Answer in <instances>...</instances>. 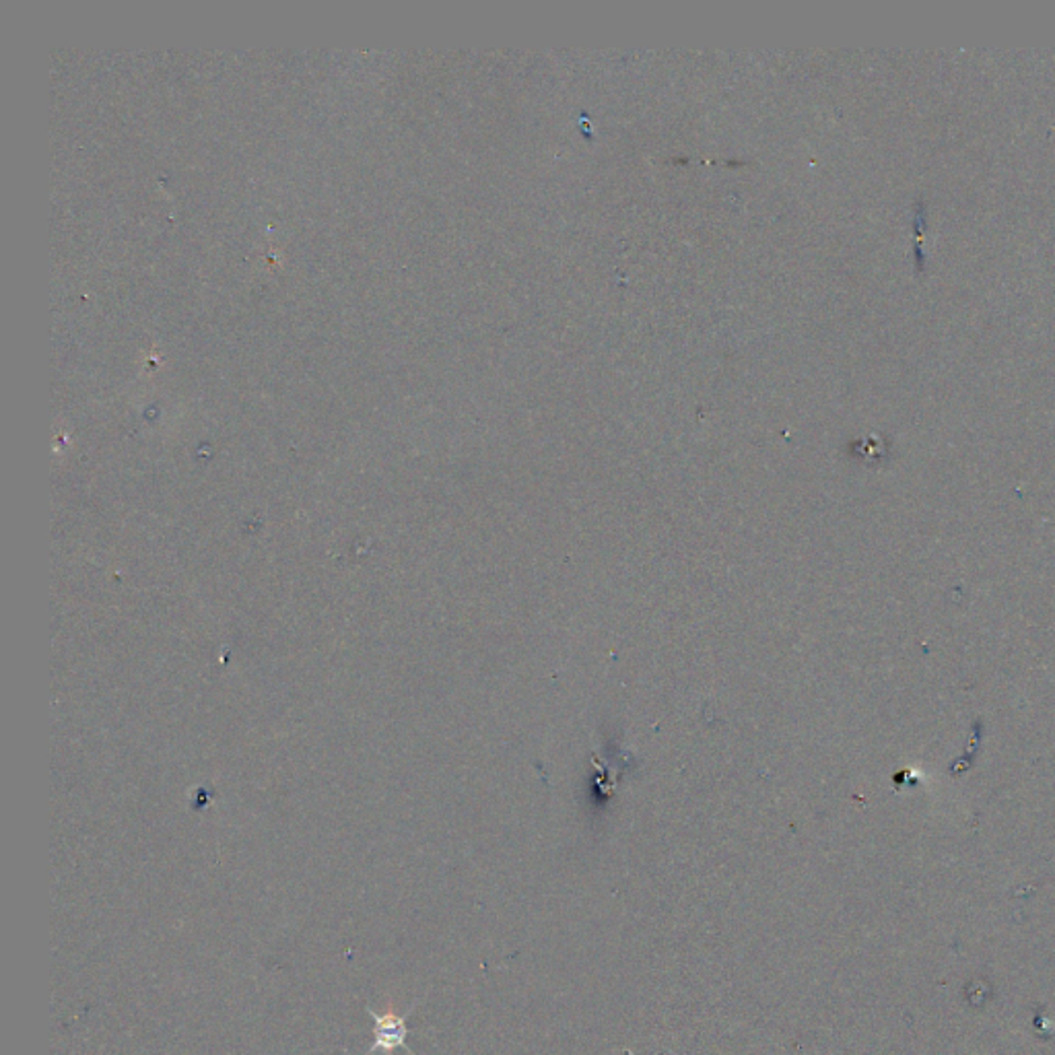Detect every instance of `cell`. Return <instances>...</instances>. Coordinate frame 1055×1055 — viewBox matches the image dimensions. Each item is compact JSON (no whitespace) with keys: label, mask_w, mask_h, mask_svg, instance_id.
<instances>
[{"label":"cell","mask_w":1055,"mask_h":1055,"mask_svg":"<svg viewBox=\"0 0 1055 1055\" xmlns=\"http://www.w3.org/2000/svg\"><path fill=\"white\" fill-rule=\"evenodd\" d=\"M373 1020H376V1031H373V1035H376V1043H373V1047L367 1051V1055L376 1053V1051H384V1053H392L394 1049L398 1047H406V1035H408V1027H406V1016L408 1014H394V1012H388V1014H376L373 1010H369Z\"/></svg>","instance_id":"6da1fadb"}]
</instances>
